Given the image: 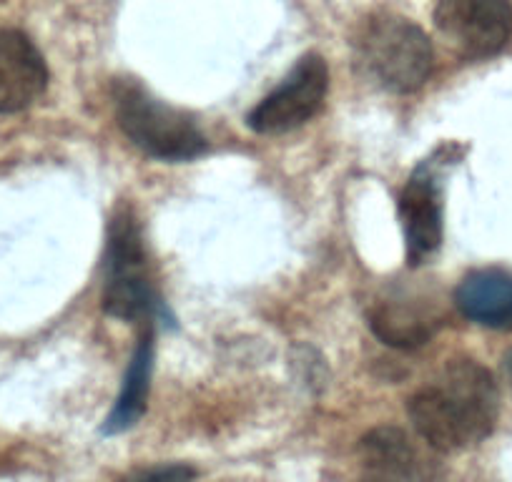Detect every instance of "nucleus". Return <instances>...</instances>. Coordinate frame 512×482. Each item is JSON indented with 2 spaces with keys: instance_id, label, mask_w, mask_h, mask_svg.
I'll list each match as a JSON object with an SVG mask.
<instances>
[{
  "instance_id": "obj_11",
  "label": "nucleus",
  "mask_w": 512,
  "mask_h": 482,
  "mask_svg": "<svg viewBox=\"0 0 512 482\" xmlns=\"http://www.w3.org/2000/svg\"><path fill=\"white\" fill-rule=\"evenodd\" d=\"M151 372H154V324H146L131 354L121 395L103 422V435H121L144 417L146 405H149Z\"/></svg>"
},
{
  "instance_id": "obj_4",
  "label": "nucleus",
  "mask_w": 512,
  "mask_h": 482,
  "mask_svg": "<svg viewBox=\"0 0 512 482\" xmlns=\"http://www.w3.org/2000/svg\"><path fill=\"white\" fill-rule=\"evenodd\" d=\"M103 309L111 317L144 324H151L164 312L146 269L139 226L128 211H118L108 231Z\"/></svg>"
},
{
  "instance_id": "obj_12",
  "label": "nucleus",
  "mask_w": 512,
  "mask_h": 482,
  "mask_svg": "<svg viewBox=\"0 0 512 482\" xmlns=\"http://www.w3.org/2000/svg\"><path fill=\"white\" fill-rule=\"evenodd\" d=\"M369 329L390 347L417 349L435 334V317L412 299H387L372 307Z\"/></svg>"
},
{
  "instance_id": "obj_7",
  "label": "nucleus",
  "mask_w": 512,
  "mask_h": 482,
  "mask_svg": "<svg viewBox=\"0 0 512 482\" xmlns=\"http://www.w3.org/2000/svg\"><path fill=\"white\" fill-rule=\"evenodd\" d=\"M362 482H435L430 460L405 430L382 425L359 440Z\"/></svg>"
},
{
  "instance_id": "obj_1",
  "label": "nucleus",
  "mask_w": 512,
  "mask_h": 482,
  "mask_svg": "<svg viewBox=\"0 0 512 482\" xmlns=\"http://www.w3.org/2000/svg\"><path fill=\"white\" fill-rule=\"evenodd\" d=\"M417 435L440 452H460L492 435L500 392L490 370L472 359H452L430 387L407 402Z\"/></svg>"
},
{
  "instance_id": "obj_3",
  "label": "nucleus",
  "mask_w": 512,
  "mask_h": 482,
  "mask_svg": "<svg viewBox=\"0 0 512 482\" xmlns=\"http://www.w3.org/2000/svg\"><path fill=\"white\" fill-rule=\"evenodd\" d=\"M116 118L131 144L161 161H191L206 151V136L184 111L156 101L139 83H116Z\"/></svg>"
},
{
  "instance_id": "obj_10",
  "label": "nucleus",
  "mask_w": 512,
  "mask_h": 482,
  "mask_svg": "<svg viewBox=\"0 0 512 482\" xmlns=\"http://www.w3.org/2000/svg\"><path fill=\"white\" fill-rule=\"evenodd\" d=\"M457 309L470 322L512 332V277L500 269L467 274L455 292Z\"/></svg>"
},
{
  "instance_id": "obj_6",
  "label": "nucleus",
  "mask_w": 512,
  "mask_h": 482,
  "mask_svg": "<svg viewBox=\"0 0 512 482\" xmlns=\"http://www.w3.org/2000/svg\"><path fill=\"white\" fill-rule=\"evenodd\" d=\"M435 26L467 58H490L512 38L510 0H440Z\"/></svg>"
},
{
  "instance_id": "obj_5",
  "label": "nucleus",
  "mask_w": 512,
  "mask_h": 482,
  "mask_svg": "<svg viewBox=\"0 0 512 482\" xmlns=\"http://www.w3.org/2000/svg\"><path fill=\"white\" fill-rule=\"evenodd\" d=\"M327 86V63L317 53H309L264 101L251 108L246 126L256 134H287L299 129L322 108Z\"/></svg>"
},
{
  "instance_id": "obj_9",
  "label": "nucleus",
  "mask_w": 512,
  "mask_h": 482,
  "mask_svg": "<svg viewBox=\"0 0 512 482\" xmlns=\"http://www.w3.org/2000/svg\"><path fill=\"white\" fill-rule=\"evenodd\" d=\"M400 219L410 267H420L440 249L442 204L437 186L427 171H417L400 196Z\"/></svg>"
},
{
  "instance_id": "obj_14",
  "label": "nucleus",
  "mask_w": 512,
  "mask_h": 482,
  "mask_svg": "<svg viewBox=\"0 0 512 482\" xmlns=\"http://www.w3.org/2000/svg\"><path fill=\"white\" fill-rule=\"evenodd\" d=\"M502 370H505V377L510 380V385H512V349L505 354V359H502Z\"/></svg>"
},
{
  "instance_id": "obj_13",
  "label": "nucleus",
  "mask_w": 512,
  "mask_h": 482,
  "mask_svg": "<svg viewBox=\"0 0 512 482\" xmlns=\"http://www.w3.org/2000/svg\"><path fill=\"white\" fill-rule=\"evenodd\" d=\"M196 477V470L184 462H174V465L149 467V470H139L123 482H191Z\"/></svg>"
},
{
  "instance_id": "obj_2",
  "label": "nucleus",
  "mask_w": 512,
  "mask_h": 482,
  "mask_svg": "<svg viewBox=\"0 0 512 482\" xmlns=\"http://www.w3.org/2000/svg\"><path fill=\"white\" fill-rule=\"evenodd\" d=\"M359 66L392 93H412L432 73V43L420 26L402 16L379 13L357 33Z\"/></svg>"
},
{
  "instance_id": "obj_8",
  "label": "nucleus",
  "mask_w": 512,
  "mask_h": 482,
  "mask_svg": "<svg viewBox=\"0 0 512 482\" xmlns=\"http://www.w3.org/2000/svg\"><path fill=\"white\" fill-rule=\"evenodd\" d=\"M48 66L21 31H0V113H21L43 96Z\"/></svg>"
}]
</instances>
